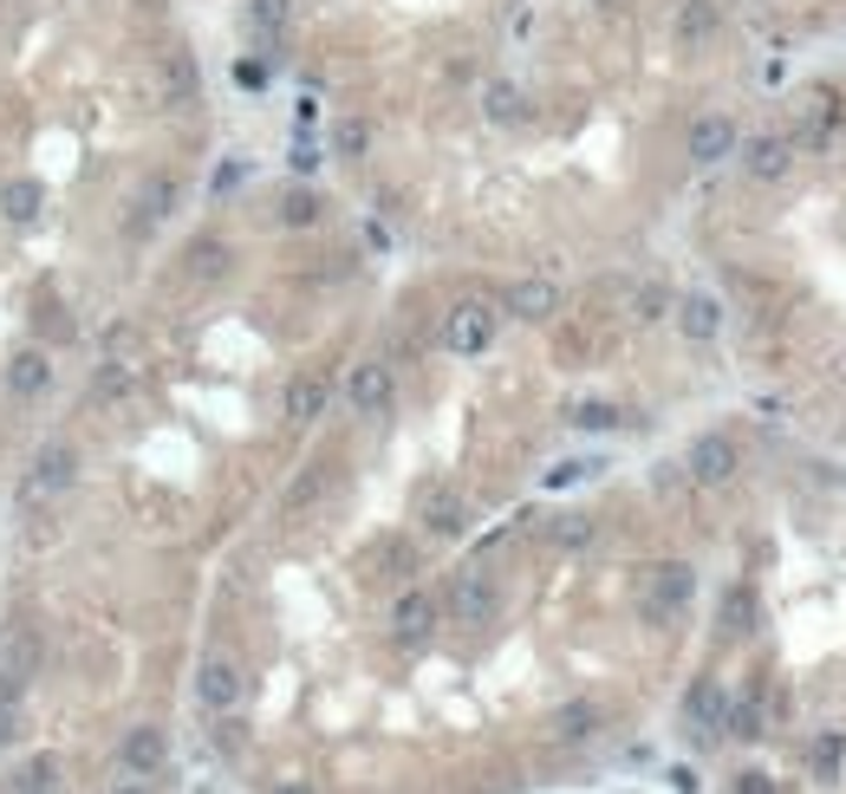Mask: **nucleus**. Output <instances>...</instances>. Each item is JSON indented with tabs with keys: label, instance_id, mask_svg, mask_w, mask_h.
<instances>
[{
	"label": "nucleus",
	"instance_id": "1",
	"mask_svg": "<svg viewBox=\"0 0 846 794\" xmlns=\"http://www.w3.org/2000/svg\"><path fill=\"white\" fill-rule=\"evenodd\" d=\"M495 326H501V313H495L489 300H456L449 313H443V352H456V359H482L495 346Z\"/></svg>",
	"mask_w": 846,
	"mask_h": 794
},
{
	"label": "nucleus",
	"instance_id": "2",
	"mask_svg": "<svg viewBox=\"0 0 846 794\" xmlns=\"http://www.w3.org/2000/svg\"><path fill=\"white\" fill-rule=\"evenodd\" d=\"M78 482V449L72 443H46L33 463H26V482H20V502H53Z\"/></svg>",
	"mask_w": 846,
	"mask_h": 794
},
{
	"label": "nucleus",
	"instance_id": "3",
	"mask_svg": "<svg viewBox=\"0 0 846 794\" xmlns=\"http://www.w3.org/2000/svg\"><path fill=\"white\" fill-rule=\"evenodd\" d=\"M691 592H697V574H691L684 561L651 567V586H644V619H651V626H664L671 612H684V606H691Z\"/></svg>",
	"mask_w": 846,
	"mask_h": 794
},
{
	"label": "nucleus",
	"instance_id": "4",
	"mask_svg": "<svg viewBox=\"0 0 846 794\" xmlns=\"http://www.w3.org/2000/svg\"><path fill=\"white\" fill-rule=\"evenodd\" d=\"M736 463H742L736 443H729L723 431H704L697 443H691V456H684V476H691L697 489H723V482L736 476Z\"/></svg>",
	"mask_w": 846,
	"mask_h": 794
},
{
	"label": "nucleus",
	"instance_id": "5",
	"mask_svg": "<svg viewBox=\"0 0 846 794\" xmlns=\"http://www.w3.org/2000/svg\"><path fill=\"white\" fill-rule=\"evenodd\" d=\"M241 690H248V677H241V664L235 657H203V671H196V704L215 710V717H228L235 704H241Z\"/></svg>",
	"mask_w": 846,
	"mask_h": 794
},
{
	"label": "nucleus",
	"instance_id": "6",
	"mask_svg": "<svg viewBox=\"0 0 846 794\" xmlns=\"http://www.w3.org/2000/svg\"><path fill=\"white\" fill-rule=\"evenodd\" d=\"M495 606H501V592H495V579L482 567H469V574L449 579V619L456 626H489Z\"/></svg>",
	"mask_w": 846,
	"mask_h": 794
},
{
	"label": "nucleus",
	"instance_id": "7",
	"mask_svg": "<svg viewBox=\"0 0 846 794\" xmlns=\"http://www.w3.org/2000/svg\"><path fill=\"white\" fill-rule=\"evenodd\" d=\"M391 398H398V384H391V365H378V359L352 365V378H346V404H352L358 417H378V411H391Z\"/></svg>",
	"mask_w": 846,
	"mask_h": 794
},
{
	"label": "nucleus",
	"instance_id": "8",
	"mask_svg": "<svg viewBox=\"0 0 846 794\" xmlns=\"http://www.w3.org/2000/svg\"><path fill=\"white\" fill-rule=\"evenodd\" d=\"M176 209V176H143L138 196H131V235H150V228H163Z\"/></svg>",
	"mask_w": 846,
	"mask_h": 794
},
{
	"label": "nucleus",
	"instance_id": "9",
	"mask_svg": "<svg viewBox=\"0 0 846 794\" xmlns=\"http://www.w3.org/2000/svg\"><path fill=\"white\" fill-rule=\"evenodd\" d=\"M736 144H742V131L723 111H709V118L691 124V163H723V156H736Z\"/></svg>",
	"mask_w": 846,
	"mask_h": 794
},
{
	"label": "nucleus",
	"instance_id": "10",
	"mask_svg": "<svg viewBox=\"0 0 846 794\" xmlns=\"http://www.w3.org/2000/svg\"><path fill=\"white\" fill-rule=\"evenodd\" d=\"M326 404H333V384H326V378H313V371L286 378V398H281L286 424H319V417H326Z\"/></svg>",
	"mask_w": 846,
	"mask_h": 794
},
{
	"label": "nucleus",
	"instance_id": "11",
	"mask_svg": "<svg viewBox=\"0 0 846 794\" xmlns=\"http://www.w3.org/2000/svg\"><path fill=\"white\" fill-rule=\"evenodd\" d=\"M742 150V170L756 176V183H781L788 176V163H794V138H749V144H736Z\"/></svg>",
	"mask_w": 846,
	"mask_h": 794
},
{
	"label": "nucleus",
	"instance_id": "12",
	"mask_svg": "<svg viewBox=\"0 0 846 794\" xmlns=\"http://www.w3.org/2000/svg\"><path fill=\"white\" fill-rule=\"evenodd\" d=\"M118 755H124V775H131V782H150V775L170 762V742H163V729H150V722H143V729L124 736V749H118Z\"/></svg>",
	"mask_w": 846,
	"mask_h": 794
},
{
	"label": "nucleus",
	"instance_id": "13",
	"mask_svg": "<svg viewBox=\"0 0 846 794\" xmlns=\"http://www.w3.org/2000/svg\"><path fill=\"white\" fill-rule=\"evenodd\" d=\"M430 626H436V599L411 586V592H398V606H391V632L404 639V645H423L430 639Z\"/></svg>",
	"mask_w": 846,
	"mask_h": 794
},
{
	"label": "nucleus",
	"instance_id": "14",
	"mask_svg": "<svg viewBox=\"0 0 846 794\" xmlns=\"http://www.w3.org/2000/svg\"><path fill=\"white\" fill-rule=\"evenodd\" d=\"M423 527H430L436 541L469 534V502H463L456 489H430V496H423Z\"/></svg>",
	"mask_w": 846,
	"mask_h": 794
},
{
	"label": "nucleus",
	"instance_id": "15",
	"mask_svg": "<svg viewBox=\"0 0 846 794\" xmlns=\"http://www.w3.org/2000/svg\"><path fill=\"white\" fill-rule=\"evenodd\" d=\"M501 313H514V319H534V326H541V319H554V313H561V287H554V281H514L508 300H501Z\"/></svg>",
	"mask_w": 846,
	"mask_h": 794
},
{
	"label": "nucleus",
	"instance_id": "16",
	"mask_svg": "<svg viewBox=\"0 0 846 794\" xmlns=\"http://www.w3.org/2000/svg\"><path fill=\"white\" fill-rule=\"evenodd\" d=\"M677 333H684L691 346H709V339L723 333V300H709V293H684V300H677Z\"/></svg>",
	"mask_w": 846,
	"mask_h": 794
},
{
	"label": "nucleus",
	"instance_id": "17",
	"mask_svg": "<svg viewBox=\"0 0 846 794\" xmlns=\"http://www.w3.org/2000/svg\"><path fill=\"white\" fill-rule=\"evenodd\" d=\"M723 710H729L723 684H716V677H697V684H691V697H684V717H691V729H697V736H716V729H723Z\"/></svg>",
	"mask_w": 846,
	"mask_h": 794
},
{
	"label": "nucleus",
	"instance_id": "18",
	"mask_svg": "<svg viewBox=\"0 0 846 794\" xmlns=\"http://www.w3.org/2000/svg\"><path fill=\"white\" fill-rule=\"evenodd\" d=\"M13 794H66V762H59L53 749L26 755V769L13 775Z\"/></svg>",
	"mask_w": 846,
	"mask_h": 794
},
{
	"label": "nucleus",
	"instance_id": "19",
	"mask_svg": "<svg viewBox=\"0 0 846 794\" xmlns=\"http://www.w3.org/2000/svg\"><path fill=\"white\" fill-rule=\"evenodd\" d=\"M46 384H53V359L46 352H20V359L7 365V391L13 398H40Z\"/></svg>",
	"mask_w": 846,
	"mask_h": 794
},
{
	"label": "nucleus",
	"instance_id": "20",
	"mask_svg": "<svg viewBox=\"0 0 846 794\" xmlns=\"http://www.w3.org/2000/svg\"><path fill=\"white\" fill-rule=\"evenodd\" d=\"M716 26H723V0H684L677 7V40L684 46H704Z\"/></svg>",
	"mask_w": 846,
	"mask_h": 794
},
{
	"label": "nucleus",
	"instance_id": "21",
	"mask_svg": "<svg viewBox=\"0 0 846 794\" xmlns=\"http://www.w3.org/2000/svg\"><path fill=\"white\" fill-rule=\"evenodd\" d=\"M593 534H599V527H593V514H579V508H566V514H554V521H547V541H554V547H566V554L593 547Z\"/></svg>",
	"mask_w": 846,
	"mask_h": 794
},
{
	"label": "nucleus",
	"instance_id": "22",
	"mask_svg": "<svg viewBox=\"0 0 846 794\" xmlns=\"http://www.w3.org/2000/svg\"><path fill=\"white\" fill-rule=\"evenodd\" d=\"M593 729H599V704H586V697H573V704L554 710V736L561 742H586Z\"/></svg>",
	"mask_w": 846,
	"mask_h": 794
},
{
	"label": "nucleus",
	"instance_id": "23",
	"mask_svg": "<svg viewBox=\"0 0 846 794\" xmlns=\"http://www.w3.org/2000/svg\"><path fill=\"white\" fill-rule=\"evenodd\" d=\"M228 274V241H215V235H203V241H189V281H221Z\"/></svg>",
	"mask_w": 846,
	"mask_h": 794
},
{
	"label": "nucleus",
	"instance_id": "24",
	"mask_svg": "<svg viewBox=\"0 0 846 794\" xmlns=\"http://www.w3.org/2000/svg\"><path fill=\"white\" fill-rule=\"evenodd\" d=\"M482 105H489V124H528V98L514 85H489Z\"/></svg>",
	"mask_w": 846,
	"mask_h": 794
},
{
	"label": "nucleus",
	"instance_id": "25",
	"mask_svg": "<svg viewBox=\"0 0 846 794\" xmlns=\"http://www.w3.org/2000/svg\"><path fill=\"white\" fill-rule=\"evenodd\" d=\"M163 91H170L176 105L196 98V59H189V53H170V59H163Z\"/></svg>",
	"mask_w": 846,
	"mask_h": 794
},
{
	"label": "nucleus",
	"instance_id": "26",
	"mask_svg": "<svg viewBox=\"0 0 846 794\" xmlns=\"http://www.w3.org/2000/svg\"><path fill=\"white\" fill-rule=\"evenodd\" d=\"M286 20H293V0H248V26H254L261 40L286 33Z\"/></svg>",
	"mask_w": 846,
	"mask_h": 794
},
{
	"label": "nucleus",
	"instance_id": "27",
	"mask_svg": "<svg viewBox=\"0 0 846 794\" xmlns=\"http://www.w3.org/2000/svg\"><path fill=\"white\" fill-rule=\"evenodd\" d=\"M723 626L742 639V632H756V592L749 586H729V599H723Z\"/></svg>",
	"mask_w": 846,
	"mask_h": 794
},
{
	"label": "nucleus",
	"instance_id": "28",
	"mask_svg": "<svg viewBox=\"0 0 846 794\" xmlns=\"http://www.w3.org/2000/svg\"><path fill=\"white\" fill-rule=\"evenodd\" d=\"M118 398H131V365H105L91 378V404H118Z\"/></svg>",
	"mask_w": 846,
	"mask_h": 794
},
{
	"label": "nucleus",
	"instance_id": "29",
	"mask_svg": "<svg viewBox=\"0 0 846 794\" xmlns=\"http://www.w3.org/2000/svg\"><path fill=\"white\" fill-rule=\"evenodd\" d=\"M281 221H286V228H313V221H319V196H313V189H286V196H281Z\"/></svg>",
	"mask_w": 846,
	"mask_h": 794
},
{
	"label": "nucleus",
	"instance_id": "30",
	"mask_svg": "<svg viewBox=\"0 0 846 794\" xmlns=\"http://www.w3.org/2000/svg\"><path fill=\"white\" fill-rule=\"evenodd\" d=\"M33 209H40V189L33 183H7L0 189V216L7 221H33Z\"/></svg>",
	"mask_w": 846,
	"mask_h": 794
},
{
	"label": "nucleus",
	"instance_id": "31",
	"mask_svg": "<svg viewBox=\"0 0 846 794\" xmlns=\"http://www.w3.org/2000/svg\"><path fill=\"white\" fill-rule=\"evenodd\" d=\"M834 131V91L827 98H807V124H801V144H827Z\"/></svg>",
	"mask_w": 846,
	"mask_h": 794
},
{
	"label": "nucleus",
	"instance_id": "32",
	"mask_svg": "<svg viewBox=\"0 0 846 794\" xmlns=\"http://www.w3.org/2000/svg\"><path fill=\"white\" fill-rule=\"evenodd\" d=\"M319 496H326V463H313V469H306V476H300V482L286 489V508L300 514V508H313Z\"/></svg>",
	"mask_w": 846,
	"mask_h": 794
},
{
	"label": "nucleus",
	"instance_id": "33",
	"mask_svg": "<svg viewBox=\"0 0 846 794\" xmlns=\"http://www.w3.org/2000/svg\"><path fill=\"white\" fill-rule=\"evenodd\" d=\"M723 717H729V736H742V742H756V736H762V704H756V697H742V704H736V710H723Z\"/></svg>",
	"mask_w": 846,
	"mask_h": 794
},
{
	"label": "nucleus",
	"instance_id": "34",
	"mask_svg": "<svg viewBox=\"0 0 846 794\" xmlns=\"http://www.w3.org/2000/svg\"><path fill=\"white\" fill-rule=\"evenodd\" d=\"M840 736H821V742H814V782H834V775H840Z\"/></svg>",
	"mask_w": 846,
	"mask_h": 794
},
{
	"label": "nucleus",
	"instance_id": "35",
	"mask_svg": "<svg viewBox=\"0 0 846 794\" xmlns=\"http://www.w3.org/2000/svg\"><path fill=\"white\" fill-rule=\"evenodd\" d=\"M573 424H579V431H612V424H619V411H612V404H579V411H573Z\"/></svg>",
	"mask_w": 846,
	"mask_h": 794
},
{
	"label": "nucleus",
	"instance_id": "36",
	"mask_svg": "<svg viewBox=\"0 0 846 794\" xmlns=\"http://www.w3.org/2000/svg\"><path fill=\"white\" fill-rule=\"evenodd\" d=\"M365 138H371V131H365L358 118H346V124L333 131V150H339V156H358V150H365Z\"/></svg>",
	"mask_w": 846,
	"mask_h": 794
},
{
	"label": "nucleus",
	"instance_id": "37",
	"mask_svg": "<svg viewBox=\"0 0 846 794\" xmlns=\"http://www.w3.org/2000/svg\"><path fill=\"white\" fill-rule=\"evenodd\" d=\"M664 306H671V293H664V287H644V293H638V319H658Z\"/></svg>",
	"mask_w": 846,
	"mask_h": 794
},
{
	"label": "nucleus",
	"instance_id": "38",
	"mask_svg": "<svg viewBox=\"0 0 846 794\" xmlns=\"http://www.w3.org/2000/svg\"><path fill=\"white\" fill-rule=\"evenodd\" d=\"M579 476H593V463H561V469H547L554 489H561V482H579Z\"/></svg>",
	"mask_w": 846,
	"mask_h": 794
},
{
	"label": "nucleus",
	"instance_id": "39",
	"mask_svg": "<svg viewBox=\"0 0 846 794\" xmlns=\"http://www.w3.org/2000/svg\"><path fill=\"white\" fill-rule=\"evenodd\" d=\"M736 794H776V782H769V775H762V769H749V775H742V782H736Z\"/></svg>",
	"mask_w": 846,
	"mask_h": 794
},
{
	"label": "nucleus",
	"instance_id": "40",
	"mask_svg": "<svg viewBox=\"0 0 846 794\" xmlns=\"http://www.w3.org/2000/svg\"><path fill=\"white\" fill-rule=\"evenodd\" d=\"M13 729H20V704H0V742H13Z\"/></svg>",
	"mask_w": 846,
	"mask_h": 794
},
{
	"label": "nucleus",
	"instance_id": "41",
	"mask_svg": "<svg viewBox=\"0 0 846 794\" xmlns=\"http://www.w3.org/2000/svg\"><path fill=\"white\" fill-rule=\"evenodd\" d=\"M274 794H313V788H306V782H281Z\"/></svg>",
	"mask_w": 846,
	"mask_h": 794
},
{
	"label": "nucleus",
	"instance_id": "42",
	"mask_svg": "<svg viewBox=\"0 0 846 794\" xmlns=\"http://www.w3.org/2000/svg\"><path fill=\"white\" fill-rule=\"evenodd\" d=\"M118 794H150V788H143V782H124V788H118Z\"/></svg>",
	"mask_w": 846,
	"mask_h": 794
}]
</instances>
